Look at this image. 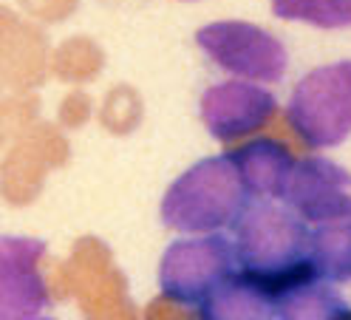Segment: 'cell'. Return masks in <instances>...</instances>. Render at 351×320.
<instances>
[{"instance_id": "cell-18", "label": "cell", "mask_w": 351, "mask_h": 320, "mask_svg": "<svg viewBox=\"0 0 351 320\" xmlns=\"http://www.w3.org/2000/svg\"><path fill=\"white\" fill-rule=\"evenodd\" d=\"M37 102L32 99H9L0 105V145H6L14 134H20L29 125Z\"/></svg>"}, {"instance_id": "cell-16", "label": "cell", "mask_w": 351, "mask_h": 320, "mask_svg": "<svg viewBox=\"0 0 351 320\" xmlns=\"http://www.w3.org/2000/svg\"><path fill=\"white\" fill-rule=\"evenodd\" d=\"M102 66V54L91 40H69L54 57V71L62 79H91Z\"/></svg>"}, {"instance_id": "cell-14", "label": "cell", "mask_w": 351, "mask_h": 320, "mask_svg": "<svg viewBox=\"0 0 351 320\" xmlns=\"http://www.w3.org/2000/svg\"><path fill=\"white\" fill-rule=\"evenodd\" d=\"M43 162L34 147L26 142L14 147V151L6 156L3 167H0V196L12 204H29L43 182Z\"/></svg>"}, {"instance_id": "cell-19", "label": "cell", "mask_w": 351, "mask_h": 320, "mask_svg": "<svg viewBox=\"0 0 351 320\" xmlns=\"http://www.w3.org/2000/svg\"><path fill=\"white\" fill-rule=\"evenodd\" d=\"M29 145L34 147V153L46 162V164H60L65 159V142L60 139V134H54L51 127H37V131L29 136Z\"/></svg>"}, {"instance_id": "cell-13", "label": "cell", "mask_w": 351, "mask_h": 320, "mask_svg": "<svg viewBox=\"0 0 351 320\" xmlns=\"http://www.w3.org/2000/svg\"><path fill=\"white\" fill-rule=\"evenodd\" d=\"M3 71L6 77L20 85V88H29V85L40 82L43 77V37L40 32L29 29V26H14V32L3 40Z\"/></svg>"}, {"instance_id": "cell-1", "label": "cell", "mask_w": 351, "mask_h": 320, "mask_svg": "<svg viewBox=\"0 0 351 320\" xmlns=\"http://www.w3.org/2000/svg\"><path fill=\"white\" fill-rule=\"evenodd\" d=\"M235 241L232 258L261 289L278 295L306 275H315L309 264L312 227L287 204L267 199L247 201L241 216L232 221Z\"/></svg>"}, {"instance_id": "cell-11", "label": "cell", "mask_w": 351, "mask_h": 320, "mask_svg": "<svg viewBox=\"0 0 351 320\" xmlns=\"http://www.w3.org/2000/svg\"><path fill=\"white\" fill-rule=\"evenodd\" d=\"M204 320H275V304L267 289H261L247 275H230L202 304Z\"/></svg>"}, {"instance_id": "cell-12", "label": "cell", "mask_w": 351, "mask_h": 320, "mask_svg": "<svg viewBox=\"0 0 351 320\" xmlns=\"http://www.w3.org/2000/svg\"><path fill=\"white\" fill-rule=\"evenodd\" d=\"M309 264L320 281H351V216L323 221L312 230Z\"/></svg>"}, {"instance_id": "cell-20", "label": "cell", "mask_w": 351, "mask_h": 320, "mask_svg": "<svg viewBox=\"0 0 351 320\" xmlns=\"http://www.w3.org/2000/svg\"><path fill=\"white\" fill-rule=\"evenodd\" d=\"M23 6L43 20H60L74 12V0H23Z\"/></svg>"}, {"instance_id": "cell-9", "label": "cell", "mask_w": 351, "mask_h": 320, "mask_svg": "<svg viewBox=\"0 0 351 320\" xmlns=\"http://www.w3.org/2000/svg\"><path fill=\"white\" fill-rule=\"evenodd\" d=\"M230 162L235 164L247 193L258 199H280L292 167V156L280 142L255 139L244 147H238L235 153H230Z\"/></svg>"}, {"instance_id": "cell-4", "label": "cell", "mask_w": 351, "mask_h": 320, "mask_svg": "<svg viewBox=\"0 0 351 320\" xmlns=\"http://www.w3.org/2000/svg\"><path fill=\"white\" fill-rule=\"evenodd\" d=\"M235 272L232 244L224 236L176 241L162 255L159 284L167 301L202 306L210 292Z\"/></svg>"}, {"instance_id": "cell-7", "label": "cell", "mask_w": 351, "mask_h": 320, "mask_svg": "<svg viewBox=\"0 0 351 320\" xmlns=\"http://www.w3.org/2000/svg\"><path fill=\"white\" fill-rule=\"evenodd\" d=\"M280 199L312 224L346 219L351 216V173L320 156L292 162Z\"/></svg>"}, {"instance_id": "cell-8", "label": "cell", "mask_w": 351, "mask_h": 320, "mask_svg": "<svg viewBox=\"0 0 351 320\" xmlns=\"http://www.w3.org/2000/svg\"><path fill=\"white\" fill-rule=\"evenodd\" d=\"M275 114V97L261 85L250 82H218L202 97V119L218 142L255 134Z\"/></svg>"}, {"instance_id": "cell-3", "label": "cell", "mask_w": 351, "mask_h": 320, "mask_svg": "<svg viewBox=\"0 0 351 320\" xmlns=\"http://www.w3.org/2000/svg\"><path fill=\"white\" fill-rule=\"evenodd\" d=\"M289 122L309 147H335L351 134V60L315 69L295 85Z\"/></svg>"}, {"instance_id": "cell-10", "label": "cell", "mask_w": 351, "mask_h": 320, "mask_svg": "<svg viewBox=\"0 0 351 320\" xmlns=\"http://www.w3.org/2000/svg\"><path fill=\"white\" fill-rule=\"evenodd\" d=\"M272 304L275 320H351L346 301L317 275H306L283 286L278 295H272Z\"/></svg>"}, {"instance_id": "cell-22", "label": "cell", "mask_w": 351, "mask_h": 320, "mask_svg": "<svg viewBox=\"0 0 351 320\" xmlns=\"http://www.w3.org/2000/svg\"><path fill=\"white\" fill-rule=\"evenodd\" d=\"M14 26H17V20H14V14L9 12V9H3L0 6V42H3L12 32H14Z\"/></svg>"}, {"instance_id": "cell-17", "label": "cell", "mask_w": 351, "mask_h": 320, "mask_svg": "<svg viewBox=\"0 0 351 320\" xmlns=\"http://www.w3.org/2000/svg\"><path fill=\"white\" fill-rule=\"evenodd\" d=\"M142 114V102L130 88H114L105 99L102 108V125L114 134H128L130 127L139 122Z\"/></svg>"}, {"instance_id": "cell-5", "label": "cell", "mask_w": 351, "mask_h": 320, "mask_svg": "<svg viewBox=\"0 0 351 320\" xmlns=\"http://www.w3.org/2000/svg\"><path fill=\"white\" fill-rule=\"evenodd\" d=\"M195 42L215 66L244 79L278 82L287 74V49L280 46L278 37L252 23H241V20L210 23L195 32Z\"/></svg>"}, {"instance_id": "cell-2", "label": "cell", "mask_w": 351, "mask_h": 320, "mask_svg": "<svg viewBox=\"0 0 351 320\" xmlns=\"http://www.w3.org/2000/svg\"><path fill=\"white\" fill-rule=\"evenodd\" d=\"M247 201L250 193L230 156H213L170 184L162 201V221L179 232H210L232 227Z\"/></svg>"}, {"instance_id": "cell-21", "label": "cell", "mask_w": 351, "mask_h": 320, "mask_svg": "<svg viewBox=\"0 0 351 320\" xmlns=\"http://www.w3.org/2000/svg\"><path fill=\"white\" fill-rule=\"evenodd\" d=\"M88 111H91V102H88V97H85V94H71L69 99L62 102L60 116H62L65 125L77 127V125H82V122L88 119Z\"/></svg>"}, {"instance_id": "cell-15", "label": "cell", "mask_w": 351, "mask_h": 320, "mask_svg": "<svg viewBox=\"0 0 351 320\" xmlns=\"http://www.w3.org/2000/svg\"><path fill=\"white\" fill-rule=\"evenodd\" d=\"M272 12L283 20H303L317 29L351 26V0H272Z\"/></svg>"}, {"instance_id": "cell-6", "label": "cell", "mask_w": 351, "mask_h": 320, "mask_svg": "<svg viewBox=\"0 0 351 320\" xmlns=\"http://www.w3.org/2000/svg\"><path fill=\"white\" fill-rule=\"evenodd\" d=\"M43 261V241L0 238V320H34L51 304Z\"/></svg>"}]
</instances>
